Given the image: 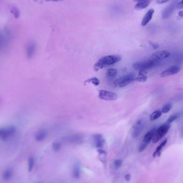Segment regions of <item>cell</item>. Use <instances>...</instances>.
Segmentation results:
<instances>
[{
	"label": "cell",
	"instance_id": "4fadbf2b",
	"mask_svg": "<svg viewBox=\"0 0 183 183\" xmlns=\"http://www.w3.org/2000/svg\"><path fill=\"white\" fill-rule=\"evenodd\" d=\"M155 10L153 9H150L144 17L141 22V26H145L149 23L153 18V15L154 14Z\"/></svg>",
	"mask_w": 183,
	"mask_h": 183
},
{
	"label": "cell",
	"instance_id": "74e56055",
	"mask_svg": "<svg viewBox=\"0 0 183 183\" xmlns=\"http://www.w3.org/2000/svg\"><path fill=\"white\" fill-rule=\"evenodd\" d=\"M180 135H181V137L183 138V128L182 130H181V133H180Z\"/></svg>",
	"mask_w": 183,
	"mask_h": 183
},
{
	"label": "cell",
	"instance_id": "8d00e7d4",
	"mask_svg": "<svg viewBox=\"0 0 183 183\" xmlns=\"http://www.w3.org/2000/svg\"><path fill=\"white\" fill-rule=\"evenodd\" d=\"M2 37L0 35V45L2 44Z\"/></svg>",
	"mask_w": 183,
	"mask_h": 183
},
{
	"label": "cell",
	"instance_id": "603a6c76",
	"mask_svg": "<svg viewBox=\"0 0 183 183\" xmlns=\"http://www.w3.org/2000/svg\"><path fill=\"white\" fill-rule=\"evenodd\" d=\"M172 107V104L170 102H168V103L165 104L162 108V112L166 114V113L169 112L170 110L171 109Z\"/></svg>",
	"mask_w": 183,
	"mask_h": 183
},
{
	"label": "cell",
	"instance_id": "ab89813d",
	"mask_svg": "<svg viewBox=\"0 0 183 183\" xmlns=\"http://www.w3.org/2000/svg\"><path fill=\"white\" fill-rule=\"evenodd\" d=\"M41 183V182H39V183Z\"/></svg>",
	"mask_w": 183,
	"mask_h": 183
},
{
	"label": "cell",
	"instance_id": "7402d4cb",
	"mask_svg": "<svg viewBox=\"0 0 183 183\" xmlns=\"http://www.w3.org/2000/svg\"><path fill=\"white\" fill-rule=\"evenodd\" d=\"M162 113V112L160 110H156L155 112H153L150 115V120L151 121H154V120L158 119L161 116Z\"/></svg>",
	"mask_w": 183,
	"mask_h": 183
},
{
	"label": "cell",
	"instance_id": "44dd1931",
	"mask_svg": "<svg viewBox=\"0 0 183 183\" xmlns=\"http://www.w3.org/2000/svg\"><path fill=\"white\" fill-rule=\"evenodd\" d=\"M82 139V136H81L80 135L76 134V135H73V136H70L67 139L69 142H76L79 141Z\"/></svg>",
	"mask_w": 183,
	"mask_h": 183
},
{
	"label": "cell",
	"instance_id": "9a60e30c",
	"mask_svg": "<svg viewBox=\"0 0 183 183\" xmlns=\"http://www.w3.org/2000/svg\"><path fill=\"white\" fill-rule=\"evenodd\" d=\"M72 174L74 178L77 179H79L81 175V168L79 164L76 163L74 165L72 169Z\"/></svg>",
	"mask_w": 183,
	"mask_h": 183
},
{
	"label": "cell",
	"instance_id": "4316f807",
	"mask_svg": "<svg viewBox=\"0 0 183 183\" xmlns=\"http://www.w3.org/2000/svg\"><path fill=\"white\" fill-rule=\"evenodd\" d=\"M122 164H123L122 160H120V159H117V160H116L114 162L113 166H114V167L115 169L118 170L122 167Z\"/></svg>",
	"mask_w": 183,
	"mask_h": 183
},
{
	"label": "cell",
	"instance_id": "f35d334b",
	"mask_svg": "<svg viewBox=\"0 0 183 183\" xmlns=\"http://www.w3.org/2000/svg\"><path fill=\"white\" fill-rule=\"evenodd\" d=\"M134 2H140V1H144V0H133Z\"/></svg>",
	"mask_w": 183,
	"mask_h": 183
},
{
	"label": "cell",
	"instance_id": "d6986e66",
	"mask_svg": "<svg viewBox=\"0 0 183 183\" xmlns=\"http://www.w3.org/2000/svg\"><path fill=\"white\" fill-rule=\"evenodd\" d=\"M117 74V70L115 69H109L106 71V76L108 79L114 78Z\"/></svg>",
	"mask_w": 183,
	"mask_h": 183
},
{
	"label": "cell",
	"instance_id": "5b68a950",
	"mask_svg": "<svg viewBox=\"0 0 183 183\" xmlns=\"http://www.w3.org/2000/svg\"><path fill=\"white\" fill-rule=\"evenodd\" d=\"M156 130V128H152V130H150V131H149L146 134H145V136L144 137L143 140H142V141L141 142L139 147V149H138L139 152H140V153L142 152L147 147L148 144L152 140Z\"/></svg>",
	"mask_w": 183,
	"mask_h": 183
},
{
	"label": "cell",
	"instance_id": "1f68e13d",
	"mask_svg": "<svg viewBox=\"0 0 183 183\" xmlns=\"http://www.w3.org/2000/svg\"><path fill=\"white\" fill-rule=\"evenodd\" d=\"M150 45L153 47L154 49H157L159 47V45L158 44H155V43H153V42H150Z\"/></svg>",
	"mask_w": 183,
	"mask_h": 183
},
{
	"label": "cell",
	"instance_id": "277c9868",
	"mask_svg": "<svg viewBox=\"0 0 183 183\" xmlns=\"http://www.w3.org/2000/svg\"><path fill=\"white\" fill-rule=\"evenodd\" d=\"M135 75L133 74H129L121 77L116 80L114 84L116 87H124L130 84L131 82L134 81Z\"/></svg>",
	"mask_w": 183,
	"mask_h": 183
},
{
	"label": "cell",
	"instance_id": "5bb4252c",
	"mask_svg": "<svg viewBox=\"0 0 183 183\" xmlns=\"http://www.w3.org/2000/svg\"><path fill=\"white\" fill-rule=\"evenodd\" d=\"M150 3V0H144L138 2V3L136 4L134 8L138 10H140L147 8L149 5Z\"/></svg>",
	"mask_w": 183,
	"mask_h": 183
},
{
	"label": "cell",
	"instance_id": "d6a6232c",
	"mask_svg": "<svg viewBox=\"0 0 183 183\" xmlns=\"http://www.w3.org/2000/svg\"><path fill=\"white\" fill-rule=\"evenodd\" d=\"M170 0H157V3L158 4H163V3H167L168 1H169Z\"/></svg>",
	"mask_w": 183,
	"mask_h": 183
},
{
	"label": "cell",
	"instance_id": "83f0119b",
	"mask_svg": "<svg viewBox=\"0 0 183 183\" xmlns=\"http://www.w3.org/2000/svg\"><path fill=\"white\" fill-rule=\"evenodd\" d=\"M147 79V76H141L138 75V77H136L134 79V81H136L138 82H145Z\"/></svg>",
	"mask_w": 183,
	"mask_h": 183
},
{
	"label": "cell",
	"instance_id": "ba28073f",
	"mask_svg": "<svg viewBox=\"0 0 183 183\" xmlns=\"http://www.w3.org/2000/svg\"><path fill=\"white\" fill-rule=\"evenodd\" d=\"M145 124L142 120H139L135 123L132 130V136L133 138H136L142 132L144 128Z\"/></svg>",
	"mask_w": 183,
	"mask_h": 183
},
{
	"label": "cell",
	"instance_id": "8fae6325",
	"mask_svg": "<svg viewBox=\"0 0 183 183\" xmlns=\"http://www.w3.org/2000/svg\"><path fill=\"white\" fill-rule=\"evenodd\" d=\"M177 4L176 2L170 4V6L167 7L166 8L164 9V10L162 13V17L163 19H167L168 18H169L172 15L174 11L175 10V9L177 7Z\"/></svg>",
	"mask_w": 183,
	"mask_h": 183
},
{
	"label": "cell",
	"instance_id": "2e32d148",
	"mask_svg": "<svg viewBox=\"0 0 183 183\" xmlns=\"http://www.w3.org/2000/svg\"><path fill=\"white\" fill-rule=\"evenodd\" d=\"M167 142H168V139H166L163 140V142H161L159 146H157L156 149L155 151L154 152V153H153V157H156L157 156H159L161 154V150L164 146L167 144Z\"/></svg>",
	"mask_w": 183,
	"mask_h": 183
},
{
	"label": "cell",
	"instance_id": "d590c367",
	"mask_svg": "<svg viewBox=\"0 0 183 183\" xmlns=\"http://www.w3.org/2000/svg\"><path fill=\"white\" fill-rule=\"evenodd\" d=\"M46 1H55V2H58V1H61L63 0H45Z\"/></svg>",
	"mask_w": 183,
	"mask_h": 183
},
{
	"label": "cell",
	"instance_id": "52a82bcc",
	"mask_svg": "<svg viewBox=\"0 0 183 183\" xmlns=\"http://www.w3.org/2000/svg\"><path fill=\"white\" fill-rule=\"evenodd\" d=\"M170 55V52L167 50H161L156 52L153 54L150 59L156 62L160 63V61L166 59Z\"/></svg>",
	"mask_w": 183,
	"mask_h": 183
},
{
	"label": "cell",
	"instance_id": "e575fe53",
	"mask_svg": "<svg viewBox=\"0 0 183 183\" xmlns=\"http://www.w3.org/2000/svg\"><path fill=\"white\" fill-rule=\"evenodd\" d=\"M178 19H182V18H183V11H180L178 12Z\"/></svg>",
	"mask_w": 183,
	"mask_h": 183
},
{
	"label": "cell",
	"instance_id": "e0dca14e",
	"mask_svg": "<svg viewBox=\"0 0 183 183\" xmlns=\"http://www.w3.org/2000/svg\"><path fill=\"white\" fill-rule=\"evenodd\" d=\"M47 132L44 130H42L39 132L38 133L36 136V139L38 141H42L46 138Z\"/></svg>",
	"mask_w": 183,
	"mask_h": 183
},
{
	"label": "cell",
	"instance_id": "d4e9b609",
	"mask_svg": "<svg viewBox=\"0 0 183 183\" xmlns=\"http://www.w3.org/2000/svg\"><path fill=\"white\" fill-rule=\"evenodd\" d=\"M85 82H90L92 83L95 86H98L100 84V82L98 80V78H96V77H93L92 78H90L89 79L87 80L86 81H85Z\"/></svg>",
	"mask_w": 183,
	"mask_h": 183
},
{
	"label": "cell",
	"instance_id": "7a4b0ae2",
	"mask_svg": "<svg viewBox=\"0 0 183 183\" xmlns=\"http://www.w3.org/2000/svg\"><path fill=\"white\" fill-rule=\"evenodd\" d=\"M170 128V124L169 123L167 122L163 124L159 127V128L156 130L152 141L154 144L158 142L162 138L164 137L166 134H167L168 132L169 131Z\"/></svg>",
	"mask_w": 183,
	"mask_h": 183
},
{
	"label": "cell",
	"instance_id": "836d02e7",
	"mask_svg": "<svg viewBox=\"0 0 183 183\" xmlns=\"http://www.w3.org/2000/svg\"><path fill=\"white\" fill-rule=\"evenodd\" d=\"M125 179L126 181H127V182H129L130 179H131V175L130 174H126L125 176Z\"/></svg>",
	"mask_w": 183,
	"mask_h": 183
},
{
	"label": "cell",
	"instance_id": "9c48e42d",
	"mask_svg": "<svg viewBox=\"0 0 183 183\" xmlns=\"http://www.w3.org/2000/svg\"><path fill=\"white\" fill-rule=\"evenodd\" d=\"M180 70H181V68L179 66H171L161 72V76L162 77L170 76L173 74H177L180 71Z\"/></svg>",
	"mask_w": 183,
	"mask_h": 183
},
{
	"label": "cell",
	"instance_id": "30bf717a",
	"mask_svg": "<svg viewBox=\"0 0 183 183\" xmlns=\"http://www.w3.org/2000/svg\"><path fill=\"white\" fill-rule=\"evenodd\" d=\"M15 132V128L14 127L0 128V138L1 139H7L14 134Z\"/></svg>",
	"mask_w": 183,
	"mask_h": 183
},
{
	"label": "cell",
	"instance_id": "cb8c5ba5",
	"mask_svg": "<svg viewBox=\"0 0 183 183\" xmlns=\"http://www.w3.org/2000/svg\"><path fill=\"white\" fill-rule=\"evenodd\" d=\"M10 10L11 13L14 15L15 18H18L20 16V11L16 7L14 6H11L10 7Z\"/></svg>",
	"mask_w": 183,
	"mask_h": 183
},
{
	"label": "cell",
	"instance_id": "f546056e",
	"mask_svg": "<svg viewBox=\"0 0 183 183\" xmlns=\"http://www.w3.org/2000/svg\"><path fill=\"white\" fill-rule=\"evenodd\" d=\"M61 145L60 143L58 142H55L53 143V144L52 145V149L54 150L55 152H58V150L60 149Z\"/></svg>",
	"mask_w": 183,
	"mask_h": 183
},
{
	"label": "cell",
	"instance_id": "484cf974",
	"mask_svg": "<svg viewBox=\"0 0 183 183\" xmlns=\"http://www.w3.org/2000/svg\"><path fill=\"white\" fill-rule=\"evenodd\" d=\"M34 159L33 157H30L28 161V171H32L34 166Z\"/></svg>",
	"mask_w": 183,
	"mask_h": 183
},
{
	"label": "cell",
	"instance_id": "8992f818",
	"mask_svg": "<svg viewBox=\"0 0 183 183\" xmlns=\"http://www.w3.org/2000/svg\"><path fill=\"white\" fill-rule=\"evenodd\" d=\"M98 97L101 100L106 101H115L118 98V95L108 90H100L98 92Z\"/></svg>",
	"mask_w": 183,
	"mask_h": 183
},
{
	"label": "cell",
	"instance_id": "4dcf8cb0",
	"mask_svg": "<svg viewBox=\"0 0 183 183\" xmlns=\"http://www.w3.org/2000/svg\"><path fill=\"white\" fill-rule=\"evenodd\" d=\"M176 8H177L178 9H183V0L180 1L179 2H178V3L177 4V7H176Z\"/></svg>",
	"mask_w": 183,
	"mask_h": 183
},
{
	"label": "cell",
	"instance_id": "ffe728a7",
	"mask_svg": "<svg viewBox=\"0 0 183 183\" xmlns=\"http://www.w3.org/2000/svg\"><path fill=\"white\" fill-rule=\"evenodd\" d=\"M12 176V171L11 169L8 168L4 171L3 174V178L4 180H8L10 179Z\"/></svg>",
	"mask_w": 183,
	"mask_h": 183
},
{
	"label": "cell",
	"instance_id": "7c38bea8",
	"mask_svg": "<svg viewBox=\"0 0 183 183\" xmlns=\"http://www.w3.org/2000/svg\"><path fill=\"white\" fill-rule=\"evenodd\" d=\"M93 138L96 147L98 149H101L104 147L105 140L101 134H94L93 136Z\"/></svg>",
	"mask_w": 183,
	"mask_h": 183
},
{
	"label": "cell",
	"instance_id": "3957f363",
	"mask_svg": "<svg viewBox=\"0 0 183 183\" xmlns=\"http://www.w3.org/2000/svg\"><path fill=\"white\" fill-rule=\"evenodd\" d=\"M159 62H156L154 61L149 59L148 60L138 62L133 64V67L137 70H146L153 68L156 66L159 65Z\"/></svg>",
	"mask_w": 183,
	"mask_h": 183
},
{
	"label": "cell",
	"instance_id": "6da1fadb",
	"mask_svg": "<svg viewBox=\"0 0 183 183\" xmlns=\"http://www.w3.org/2000/svg\"><path fill=\"white\" fill-rule=\"evenodd\" d=\"M122 58L119 55H108L104 56L94 64V70L96 71L103 69L108 66H112L115 63H117L121 60Z\"/></svg>",
	"mask_w": 183,
	"mask_h": 183
},
{
	"label": "cell",
	"instance_id": "ac0fdd59",
	"mask_svg": "<svg viewBox=\"0 0 183 183\" xmlns=\"http://www.w3.org/2000/svg\"><path fill=\"white\" fill-rule=\"evenodd\" d=\"M36 50V45L34 44H29L27 48V55L28 58H31L33 56V54Z\"/></svg>",
	"mask_w": 183,
	"mask_h": 183
},
{
	"label": "cell",
	"instance_id": "f1b7e54d",
	"mask_svg": "<svg viewBox=\"0 0 183 183\" xmlns=\"http://www.w3.org/2000/svg\"><path fill=\"white\" fill-rule=\"evenodd\" d=\"M179 114H176L172 115V116H171L168 118V120H167V123L170 124V123L173 122L174 121L176 120L177 119H178V118H179Z\"/></svg>",
	"mask_w": 183,
	"mask_h": 183
}]
</instances>
